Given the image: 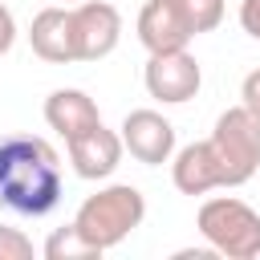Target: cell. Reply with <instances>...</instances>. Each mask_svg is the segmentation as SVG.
I'll return each instance as SVG.
<instances>
[{
  "instance_id": "6da1fadb",
  "label": "cell",
  "mask_w": 260,
  "mask_h": 260,
  "mask_svg": "<svg viewBox=\"0 0 260 260\" xmlns=\"http://www.w3.org/2000/svg\"><path fill=\"white\" fill-rule=\"evenodd\" d=\"M61 203V154L37 134L0 138V207L49 215Z\"/></svg>"
},
{
  "instance_id": "7a4b0ae2",
  "label": "cell",
  "mask_w": 260,
  "mask_h": 260,
  "mask_svg": "<svg viewBox=\"0 0 260 260\" xmlns=\"http://www.w3.org/2000/svg\"><path fill=\"white\" fill-rule=\"evenodd\" d=\"M146 219V199L138 187L130 183H110L102 187L98 195H89L77 215H73V228L81 232V240H89L98 252H110L118 248L138 223Z\"/></svg>"
},
{
  "instance_id": "3957f363",
  "label": "cell",
  "mask_w": 260,
  "mask_h": 260,
  "mask_svg": "<svg viewBox=\"0 0 260 260\" xmlns=\"http://www.w3.org/2000/svg\"><path fill=\"white\" fill-rule=\"evenodd\" d=\"M199 236L228 260H252L260 252V211H252L236 195H215L195 215Z\"/></svg>"
},
{
  "instance_id": "277c9868",
  "label": "cell",
  "mask_w": 260,
  "mask_h": 260,
  "mask_svg": "<svg viewBox=\"0 0 260 260\" xmlns=\"http://www.w3.org/2000/svg\"><path fill=\"white\" fill-rule=\"evenodd\" d=\"M211 150L223 167V187H240L260 171V118L244 106H232L215 118Z\"/></svg>"
},
{
  "instance_id": "5b68a950",
  "label": "cell",
  "mask_w": 260,
  "mask_h": 260,
  "mask_svg": "<svg viewBox=\"0 0 260 260\" xmlns=\"http://www.w3.org/2000/svg\"><path fill=\"white\" fill-rule=\"evenodd\" d=\"M146 93L162 106H183L199 93L203 85V69L187 49H171V53H150L146 69H142Z\"/></svg>"
},
{
  "instance_id": "8992f818",
  "label": "cell",
  "mask_w": 260,
  "mask_h": 260,
  "mask_svg": "<svg viewBox=\"0 0 260 260\" xmlns=\"http://www.w3.org/2000/svg\"><path fill=\"white\" fill-rule=\"evenodd\" d=\"M122 41V12L106 0H81L73 4V49L77 61H102Z\"/></svg>"
},
{
  "instance_id": "52a82bcc",
  "label": "cell",
  "mask_w": 260,
  "mask_h": 260,
  "mask_svg": "<svg viewBox=\"0 0 260 260\" xmlns=\"http://www.w3.org/2000/svg\"><path fill=\"white\" fill-rule=\"evenodd\" d=\"M195 37V24L183 8V0H146L138 12V41L146 53H171L187 49Z\"/></svg>"
},
{
  "instance_id": "ba28073f",
  "label": "cell",
  "mask_w": 260,
  "mask_h": 260,
  "mask_svg": "<svg viewBox=\"0 0 260 260\" xmlns=\"http://www.w3.org/2000/svg\"><path fill=\"white\" fill-rule=\"evenodd\" d=\"M118 134H122V150H130L146 167H162L175 154V126L158 110H130Z\"/></svg>"
},
{
  "instance_id": "9c48e42d",
  "label": "cell",
  "mask_w": 260,
  "mask_h": 260,
  "mask_svg": "<svg viewBox=\"0 0 260 260\" xmlns=\"http://www.w3.org/2000/svg\"><path fill=\"white\" fill-rule=\"evenodd\" d=\"M69 146V162L77 179H110L122 162V134H114L110 126H89L77 138L65 142Z\"/></svg>"
},
{
  "instance_id": "30bf717a",
  "label": "cell",
  "mask_w": 260,
  "mask_h": 260,
  "mask_svg": "<svg viewBox=\"0 0 260 260\" xmlns=\"http://www.w3.org/2000/svg\"><path fill=\"white\" fill-rule=\"evenodd\" d=\"M28 45L49 65H73L77 61V49H73V8L69 4L41 8L32 16V24H28Z\"/></svg>"
},
{
  "instance_id": "8fae6325",
  "label": "cell",
  "mask_w": 260,
  "mask_h": 260,
  "mask_svg": "<svg viewBox=\"0 0 260 260\" xmlns=\"http://www.w3.org/2000/svg\"><path fill=\"white\" fill-rule=\"evenodd\" d=\"M171 179L183 195H207L223 187V167L211 150V142H187L183 150L171 154Z\"/></svg>"
},
{
  "instance_id": "7c38bea8",
  "label": "cell",
  "mask_w": 260,
  "mask_h": 260,
  "mask_svg": "<svg viewBox=\"0 0 260 260\" xmlns=\"http://www.w3.org/2000/svg\"><path fill=\"white\" fill-rule=\"evenodd\" d=\"M45 122H49V130H57V134L69 142V138H77L81 130L98 126L102 114H98V102H93L85 89L65 85V89H53V93L45 98Z\"/></svg>"
},
{
  "instance_id": "4fadbf2b",
  "label": "cell",
  "mask_w": 260,
  "mask_h": 260,
  "mask_svg": "<svg viewBox=\"0 0 260 260\" xmlns=\"http://www.w3.org/2000/svg\"><path fill=\"white\" fill-rule=\"evenodd\" d=\"M41 252H45V260H93V256H102V252H98L89 240H81V232H77L73 223L53 228Z\"/></svg>"
},
{
  "instance_id": "5bb4252c",
  "label": "cell",
  "mask_w": 260,
  "mask_h": 260,
  "mask_svg": "<svg viewBox=\"0 0 260 260\" xmlns=\"http://www.w3.org/2000/svg\"><path fill=\"white\" fill-rule=\"evenodd\" d=\"M191 24H195V37L199 32H211L219 20H223V0H183Z\"/></svg>"
},
{
  "instance_id": "9a60e30c",
  "label": "cell",
  "mask_w": 260,
  "mask_h": 260,
  "mask_svg": "<svg viewBox=\"0 0 260 260\" xmlns=\"http://www.w3.org/2000/svg\"><path fill=\"white\" fill-rule=\"evenodd\" d=\"M0 260H32V240L20 228H0Z\"/></svg>"
},
{
  "instance_id": "2e32d148",
  "label": "cell",
  "mask_w": 260,
  "mask_h": 260,
  "mask_svg": "<svg viewBox=\"0 0 260 260\" xmlns=\"http://www.w3.org/2000/svg\"><path fill=\"white\" fill-rule=\"evenodd\" d=\"M240 106L260 118V69H252V73L240 81Z\"/></svg>"
},
{
  "instance_id": "e0dca14e",
  "label": "cell",
  "mask_w": 260,
  "mask_h": 260,
  "mask_svg": "<svg viewBox=\"0 0 260 260\" xmlns=\"http://www.w3.org/2000/svg\"><path fill=\"white\" fill-rule=\"evenodd\" d=\"M240 28L260 41V0H240Z\"/></svg>"
},
{
  "instance_id": "ac0fdd59",
  "label": "cell",
  "mask_w": 260,
  "mask_h": 260,
  "mask_svg": "<svg viewBox=\"0 0 260 260\" xmlns=\"http://www.w3.org/2000/svg\"><path fill=\"white\" fill-rule=\"evenodd\" d=\"M12 41H16V20H12L8 4H0V57L12 49Z\"/></svg>"
},
{
  "instance_id": "d6986e66",
  "label": "cell",
  "mask_w": 260,
  "mask_h": 260,
  "mask_svg": "<svg viewBox=\"0 0 260 260\" xmlns=\"http://www.w3.org/2000/svg\"><path fill=\"white\" fill-rule=\"evenodd\" d=\"M61 4H69V8H73V4H81V0H61Z\"/></svg>"
},
{
  "instance_id": "ffe728a7",
  "label": "cell",
  "mask_w": 260,
  "mask_h": 260,
  "mask_svg": "<svg viewBox=\"0 0 260 260\" xmlns=\"http://www.w3.org/2000/svg\"><path fill=\"white\" fill-rule=\"evenodd\" d=\"M256 256H260V252H256Z\"/></svg>"
}]
</instances>
